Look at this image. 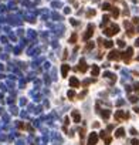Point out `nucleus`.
I'll return each instance as SVG.
<instances>
[{
  "mask_svg": "<svg viewBox=\"0 0 139 145\" xmlns=\"http://www.w3.org/2000/svg\"><path fill=\"white\" fill-rule=\"evenodd\" d=\"M118 31H119V26L118 24H111L109 27L104 29V34L108 36V37H112V36L118 34Z\"/></svg>",
  "mask_w": 139,
  "mask_h": 145,
  "instance_id": "f257e3e1",
  "label": "nucleus"
},
{
  "mask_svg": "<svg viewBox=\"0 0 139 145\" xmlns=\"http://www.w3.org/2000/svg\"><path fill=\"white\" fill-rule=\"evenodd\" d=\"M129 118V114L126 111H116L115 112V121H123V120H128Z\"/></svg>",
  "mask_w": 139,
  "mask_h": 145,
  "instance_id": "f03ea898",
  "label": "nucleus"
},
{
  "mask_svg": "<svg viewBox=\"0 0 139 145\" xmlns=\"http://www.w3.org/2000/svg\"><path fill=\"white\" fill-rule=\"evenodd\" d=\"M99 139V135L97 132H91L89 134V137H88V141H87V145H97Z\"/></svg>",
  "mask_w": 139,
  "mask_h": 145,
  "instance_id": "7ed1b4c3",
  "label": "nucleus"
},
{
  "mask_svg": "<svg viewBox=\"0 0 139 145\" xmlns=\"http://www.w3.org/2000/svg\"><path fill=\"white\" fill-rule=\"evenodd\" d=\"M133 54V48L132 47H128V50L125 53H122V60L125 61V63H129V60H131V57H132Z\"/></svg>",
  "mask_w": 139,
  "mask_h": 145,
  "instance_id": "20e7f679",
  "label": "nucleus"
},
{
  "mask_svg": "<svg viewBox=\"0 0 139 145\" xmlns=\"http://www.w3.org/2000/svg\"><path fill=\"white\" fill-rule=\"evenodd\" d=\"M92 34H94V26H92V24H88L87 33L84 34V37H82V39H84L85 41H88L89 39H91V37H92Z\"/></svg>",
  "mask_w": 139,
  "mask_h": 145,
  "instance_id": "39448f33",
  "label": "nucleus"
},
{
  "mask_svg": "<svg viewBox=\"0 0 139 145\" xmlns=\"http://www.w3.org/2000/svg\"><path fill=\"white\" fill-rule=\"evenodd\" d=\"M119 58H122V53H119L118 50H112L108 54V60H119Z\"/></svg>",
  "mask_w": 139,
  "mask_h": 145,
  "instance_id": "423d86ee",
  "label": "nucleus"
},
{
  "mask_svg": "<svg viewBox=\"0 0 139 145\" xmlns=\"http://www.w3.org/2000/svg\"><path fill=\"white\" fill-rule=\"evenodd\" d=\"M77 70H78V71H81V73H85V71L88 70V65H87V63H85V60H84V58H81V60H80Z\"/></svg>",
  "mask_w": 139,
  "mask_h": 145,
  "instance_id": "0eeeda50",
  "label": "nucleus"
},
{
  "mask_svg": "<svg viewBox=\"0 0 139 145\" xmlns=\"http://www.w3.org/2000/svg\"><path fill=\"white\" fill-rule=\"evenodd\" d=\"M81 85V83L78 81L77 77H70V87L71 88H78Z\"/></svg>",
  "mask_w": 139,
  "mask_h": 145,
  "instance_id": "6e6552de",
  "label": "nucleus"
},
{
  "mask_svg": "<svg viewBox=\"0 0 139 145\" xmlns=\"http://www.w3.org/2000/svg\"><path fill=\"white\" fill-rule=\"evenodd\" d=\"M68 71H70V65L68 64H63V65H61V76L67 77L68 76Z\"/></svg>",
  "mask_w": 139,
  "mask_h": 145,
  "instance_id": "1a4fd4ad",
  "label": "nucleus"
},
{
  "mask_svg": "<svg viewBox=\"0 0 139 145\" xmlns=\"http://www.w3.org/2000/svg\"><path fill=\"white\" fill-rule=\"evenodd\" d=\"M71 117H72L74 122H77V124L81 121V115H80V112H78V111H72V112H71Z\"/></svg>",
  "mask_w": 139,
  "mask_h": 145,
  "instance_id": "9d476101",
  "label": "nucleus"
},
{
  "mask_svg": "<svg viewBox=\"0 0 139 145\" xmlns=\"http://www.w3.org/2000/svg\"><path fill=\"white\" fill-rule=\"evenodd\" d=\"M123 135H125V129H123V128H118L116 132H115V137L116 138H122Z\"/></svg>",
  "mask_w": 139,
  "mask_h": 145,
  "instance_id": "9b49d317",
  "label": "nucleus"
},
{
  "mask_svg": "<svg viewBox=\"0 0 139 145\" xmlns=\"http://www.w3.org/2000/svg\"><path fill=\"white\" fill-rule=\"evenodd\" d=\"M101 115H102V118H105V120H108L111 115V111L109 110H102L101 111Z\"/></svg>",
  "mask_w": 139,
  "mask_h": 145,
  "instance_id": "f8f14e48",
  "label": "nucleus"
},
{
  "mask_svg": "<svg viewBox=\"0 0 139 145\" xmlns=\"http://www.w3.org/2000/svg\"><path fill=\"white\" fill-rule=\"evenodd\" d=\"M18 128H20V129H30V131H33V128L30 127V125L23 124V122H18Z\"/></svg>",
  "mask_w": 139,
  "mask_h": 145,
  "instance_id": "ddd939ff",
  "label": "nucleus"
},
{
  "mask_svg": "<svg viewBox=\"0 0 139 145\" xmlns=\"http://www.w3.org/2000/svg\"><path fill=\"white\" fill-rule=\"evenodd\" d=\"M92 76L94 77H98L99 76V67H98V65H92Z\"/></svg>",
  "mask_w": 139,
  "mask_h": 145,
  "instance_id": "4468645a",
  "label": "nucleus"
},
{
  "mask_svg": "<svg viewBox=\"0 0 139 145\" xmlns=\"http://www.w3.org/2000/svg\"><path fill=\"white\" fill-rule=\"evenodd\" d=\"M125 27H129V23H128V21H125ZM128 36H129V37L133 36V29H131V27L128 29Z\"/></svg>",
  "mask_w": 139,
  "mask_h": 145,
  "instance_id": "2eb2a0df",
  "label": "nucleus"
},
{
  "mask_svg": "<svg viewBox=\"0 0 139 145\" xmlns=\"http://www.w3.org/2000/svg\"><path fill=\"white\" fill-rule=\"evenodd\" d=\"M112 46H114V43H112L111 40L104 41V47H106V48H112Z\"/></svg>",
  "mask_w": 139,
  "mask_h": 145,
  "instance_id": "dca6fc26",
  "label": "nucleus"
},
{
  "mask_svg": "<svg viewBox=\"0 0 139 145\" xmlns=\"http://www.w3.org/2000/svg\"><path fill=\"white\" fill-rule=\"evenodd\" d=\"M112 16H114V17H118V16H119V10H118L116 7H112Z\"/></svg>",
  "mask_w": 139,
  "mask_h": 145,
  "instance_id": "f3484780",
  "label": "nucleus"
},
{
  "mask_svg": "<svg viewBox=\"0 0 139 145\" xmlns=\"http://www.w3.org/2000/svg\"><path fill=\"white\" fill-rule=\"evenodd\" d=\"M102 10H112V6L109 3H105V4H102Z\"/></svg>",
  "mask_w": 139,
  "mask_h": 145,
  "instance_id": "a211bd4d",
  "label": "nucleus"
},
{
  "mask_svg": "<svg viewBox=\"0 0 139 145\" xmlns=\"http://www.w3.org/2000/svg\"><path fill=\"white\" fill-rule=\"evenodd\" d=\"M67 95H68V98H70V100H72L74 97H75V93H74V91L71 90V91H68V93H67Z\"/></svg>",
  "mask_w": 139,
  "mask_h": 145,
  "instance_id": "6ab92c4d",
  "label": "nucleus"
},
{
  "mask_svg": "<svg viewBox=\"0 0 139 145\" xmlns=\"http://www.w3.org/2000/svg\"><path fill=\"white\" fill-rule=\"evenodd\" d=\"M77 41V34L74 33V34L71 36V39H70V43H75Z\"/></svg>",
  "mask_w": 139,
  "mask_h": 145,
  "instance_id": "aec40b11",
  "label": "nucleus"
},
{
  "mask_svg": "<svg viewBox=\"0 0 139 145\" xmlns=\"http://www.w3.org/2000/svg\"><path fill=\"white\" fill-rule=\"evenodd\" d=\"M105 144H106V145H109L111 144V142H112V138H111V137H105Z\"/></svg>",
  "mask_w": 139,
  "mask_h": 145,
  "instance_id": "412c9836",
  "label": "nucleus"
},
{
  "mask_svg": "<svg viewBox=\"0 0 139 145\" xmlns=\"http://www.w3.org/2000/svg\"><path fill=\"white\" fill-rule=\"evenodd\" d=\"M102 20H104V21H102V27H104L105 24H106V23H108V21H109V17H108V16H105V17L102 19Z\"/></svg>",
  "mask_w": 139,
  "mask_h": 145,
  "instance_id": "4be33fe9",
  "label": "nucleus"
},
{
  "mask_svg": "<svg viewBox=\"0 0 139 145\" xmlns=\"http://www.w3.org/2000/svg\"><path fill=\"white\" fill-rule=\"evenodd\" d=\"M129 100H131V103H136L138 97H136V95H131V97H129Z\"/></svg>",
  "mask_w": 139,
  "mask_h": 145,
  "instance_id": "5701e85b",
  "label": "nucleus"
},
{
  "mask_svg": "<svg viewBox=\"0 0 139 145\" xmlns=\"http://www.w3.org/2000/svg\"><path fill=\"white\" fill-rule=\"evenodd\" d=\"M116 43H118V46L121 47V48H122V47H125V43H123V41H122V40H118V41H116Z\"/></svg>",
  "mask_w": 139,
  "mask_h": 145,
  "instance_id": "b1692460",
  "label": "nucleus"
},
{
  "mask_svg": "<svg viewBox=\"0 0 139 145\" xmlns=\"http://www.w3.org/2000/svg\"><path fill=\"white\" fill-rule=\"evenodd\" d=\"M132 21H133V24H139V17H133Z\"/></svg>",
  "mask_w": 139,
  "mask_h": 145,
  "instance_id": "393cba45",
  "label": "nucleus"
},
{
  "mask_svg": "<svg viewBox=\"0 0 139 145\" xmlns=\"http://www.w3.org/2000/svg\"><path fill=\"white\" fill-rule=\"evenodd\" d=\"M91 48H94V43H89L87 46V50H91Z\"/></svg>",
  "mask_w": 139,
  "mask_h": 145,
  "instance_id": "a878e982",
  "label": "nucleus"
},
{
  "mask_svg": "<svg viewBox=\"0 0 139 145\" xmlns=\"http://www.w3.org/2000/svg\"><path fill=\"white\" fill-rule=\"evenodd\" d=\"M132 145H139V141L138 139H132Z\"/></svg>",
  "mask_w": 139,
  "mask_h": 145,
  "instance_id": "bb28decb",
  "label": "nucleus"
},
{
  "mask_svg": "<svg viewBox=\"0 0 139 145\" xmlns=\"http://www.w3.org/2000/svg\"><path fill=\"white\" fill-rule=\"evenodd\" d=\"M94 14H95V12H94V10H92V12H88V17H91V16H94Z\"/></svg>",
  "mask_w": 139,
  "mask_h": 145,
  "instance_id": "cd10ccee",
  "label": "nucleus"
},
{
  "mask_svg": "<svg viewBox=\"0 0 139 145\" xmlns=\"http://www.w3.org/2000/svg\"><path fill=\"white\" fill-rule=\"evenodd\" d=\"M135 44H136V46H139V39L136 40V43H135Z\"/></svg>",
  "mask_w": 139,
  "mask_h": 145,
  "instance_id": "c85d7f7f",
  "label": "nucleus"
},
{
  "mask_svg": "<svg viewBox=\"0 0 139 145\" xmlns=\"http://www.w3.org/2000/svg\"><path fill=\"white\" fill-rule=\"evenodd\" d=\"M135 111H136V112H139V108H135Z\"/></svg>",
  "mask_w": 139,
  "mask_h": 145,
  "instance_id": "c756f323",
  "label": "nucleus"
}]
</instances>
